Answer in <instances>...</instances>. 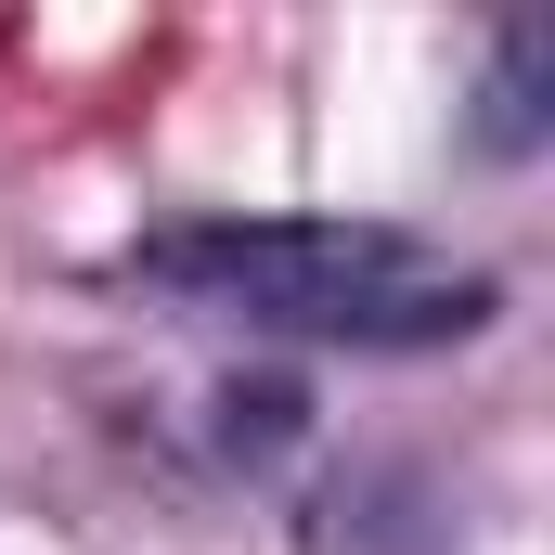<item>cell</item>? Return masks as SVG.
I'll return each mask as SVG.
<instances>
[{"label": "cell", "instance_id": "cell-1", "mask_svg": "<svg viewBox=\"0 0 555 555\" xmlns=\"http://www.w3.org/2000/svg\"><path fill=\"white\" fill-rule=\"evenodd\" d=\"M155 284H194L246 323H297V336H362V349H414V336H465L491 310L478 272H439L414 233L375 220H259V233H168L142 246Z\"/></svg>", "mask_w": 555, "mask_h": 555}]
</instances>
